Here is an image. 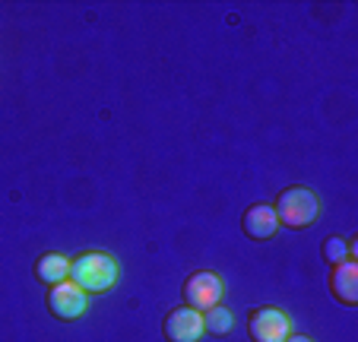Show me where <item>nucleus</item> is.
Returning <instances> with one entry per match:
<instances>
[{
    "label": "nucleus",
    "mask_w": 358,
    "mask_h": 342,
    "mask_svg": "<svg viewBox=\"0 0 358 342\" xmlns=\"http://www.w3.org/2000/svg\"><path fill=\"white\" fill-rule=\"evenodd\" d=\"M324 257H327V263H343V260H349V244L343 241V238H327L324 241Z\"/></svg>",
    "instance_id": "9b49d317"
},
{
    "label": "nucleus",
    "mask_w": 358,
    "mask_h": 342,
    "mask_svg": "<svg viewBox=\"0 0 358 342\" xmlns=\"http://www.w3.org/2000/svg\"><path fill=\"white\" fill-rule=\"evenodd\" d=\"M276 219L285 228H308L320 219V200L311 187H289L279 194Z\"/></svg>",
    "instance_id": "f03ea898"
},
{
    "label": "nucleus",
    "mask_w": 358,
    "mask_h": 342,
    "mask_svg": "<svg viewBox=\"0 0 358 342\" xmlns=\"http://www.w3.org/2000/svg\"><path fill=\"white\" fill-rule=\"evenodd\" d=\"M248 329L254 342H285L292 336V317L279 308H257L250 314Z\"/></svg>",
    "instance_id": "20e7f679"
},
{
    "label": "nucleus",
    "mask_w": 358,
    "mask_h": 342,
    "mask_svg": "<svg viewBox=\"0 0 358 342\" xmlns=\"http://www.w3.org/2000/svg\"><path fill=\"white\" fill-rule=\"evenodd\" d=\"M330 292L339 298L343 304H358V263L343 260L333 266L330 273Z\"/></svg>",
    "instance_id": "0eeeda50"
},
{
    "label": "nucleus",
    "mask_w": 358,
    "mask_h": 342,
    "mask_svg": "<svg viewBox=\"0 0 358 342\" xmlns=\"http://www.w3.org/2000/svg\"><path fill=\"white\" fill-rule=\"evenodd\" d=\"M276 228H279V219L270 203H257V206H250L248 213H244V231H248L250 238H257V241L273 238Z\"/></svg>",
    "instance_id": "6e6552de"
},
{
    "label": "nucleus",
    "mask_w": 358,
    "mask_h": 342,
    "mask_svg": "<svg viewBox=\"0 0 358 342\" xmlns=\"http://www.w3.org/2000/svg\"><path fill=\"white\" fill-rule=\"evenodd\" d=\"M48 308L55 311V317H61V320H80L89 308V295L70 279L57 282V285H51V292H48Z\"/></svg>",
    "instance_id": "39448f33"
},
{
    "label": "nucleus",
    "mask_w": 358,
    "mask_h": 342,
    "mask_svg": "<svg viewBox=\"0 0 358 342\" xmlns=\"http://www.w3.org/2000/svg\"><path fill=\"white\" fill-rule=\"evenodd\" d=\"M117 260L111 254H101V250H89L80 254L76 260H70V282H76L86 295L92 292H111L117 285Z\"/></svg>",
    "instance_id": "f257e3e1"
},
{
    "label": "nucleus",
    "mask_w": 358,
    "mask_h": 342,
    "mask_svg": "<svg viewBox=\"0 0 358 342\" xmlns=\"http://www.w3.org/2000/svg\"><path fill=\"white\" fill-rule=\"evenodd\" d=\"M231 327H235V314H231L229 308H222V304H216V308H210L206 314H203V329L213 333V336L231 333Z\"/></svg>",
    "instance_id": "9d476101"
},
{
    "label": "nucleus",
    "mask_w": 358,
    "mask_h": 342,
    "mask_svg": "<svg viewBox=\"0 0 358 342\" xmlns=\"http://www.w3.org/2000/svg\"><path fill=\"white\" fill-rule=\"evenodd\" d=\"M225 295V282L219 279V273L213 269H200L194 273L187 282H184V298H187V308L206 314L210 308H216Z\"/></svg>",
    "instance_id": "7ed1b4c3"
},
{
    "label": "nucleus",
    "mask_w": 358,
    "mask_h": 342,
    "mask_svg": "<svg viewBox=\"0 0 358 342\" xmlns=\"http://www.w3.org/2000/svg\"><path fill=\"white\" fill-rule=\"evenodd\" d=\"M203 314L194 308H175L165 317V339L169 342H200L203 339Z\"/></svg>",
    "instance_id": "423d86ee"
},
{
    "label": "nucleus",
    "mask_w": 358,
    "mask_h": 342,
    "mask_svg": "<svg viewBox=\"0 0 358 342\" xmlns=\"http://www.w3.org/2000/svg\"><path fill=\"white\" fill-rule=\"evenodd\" d=\"M35 276H38L45 285H57V282L70 279V260L64 254H45L35 263Z\"/></svg>",
    "instance_id": "1a4fd4ad"
},
{
    "label": "nucleus",
    "mask_w": 358,
    "mask_h": 342,
    "mask_svg": "<svg viewBox=\"0 0 358 342\" xmlns=\"http://www.w3.org/2000/svg\"><path fill=\"white\" fill-rule=\"evenodd\" d=\"M285 342H314V339H311V336H295V333H292Z\"/></svg>",
    "instance_id": "f8f14e48"
}]
</instances>
